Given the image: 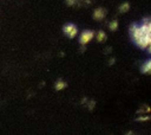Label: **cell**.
I'll list each match as a JSON object with an SVG mask.
<instances>
[{
	"label": "cell",
	"instance_id": "277c9868",
	"mask_svg": "<svg viewBox=\"0 0 151 135\" xmlns=\"http://www.w3.org/2000/svg\"><path fill=\"white\" fill-rule=\"evenodd\" d=\"M105 17H106V9H105V8L98 7V8H96V9L93 11V19H94V20L100 21V20H103Z\"/></svg>",
	"mask_w": 151,
	"mask_h": 135
},
{
	"label": "cell",
	"instance_id": "3957f363",
	"mask_svg": "<svg viewBox=\"0 0 151 135\" xmlns=\"http://www.w3.org/2000/svg\"><path fill=\"white\" fill-rule=\"evenodd\" d=\"M63 31H64V33H65L70 39H73V38L78 34V28H77V26H76L74 24H66V25H64Z\"/></svg>",
	"mask_w": 151,
	"mask_h": 135
},
{
	"label": "cell",
	"instance_id": "7c38bea8",
	"mask_svg": "<svg viewBox=\"0 0 151 135\" xmlns=\"http://www.w3.org/2000/svg\"><path fill=\"white\" fill-rule=\"evenodd\" d=\"M65 1H66V4H67L68 6H74L76 4H78V5H79L81 0H65Z\"/></svg>",
	"mask_w": 151,
	"mask_h": 135
},
{
	"label": "cell",
	"instance_id": "5b68a950",
	"mask_svg": "<svg viewBox=\"0 0 151 135\" xmlns=\"http://www.w3.org/2000/svg\"><path fill=\"white\" fill-rule=\"evenodd\" d=\"M140 71L144 75H151V59H147L142 66H140Z\"/></svg>",
	"mask_w": 151,
	"mask_h": 135
},
{
	"label": "cell",
	"instance_id": "8992f818",
	"mask_svg": "<svg viewBox=\"0 0 151 135\" xmlns=\"http://www.w3.org/2000/svg\"><path fill=\"white\" fill-rule=\"evenodd\" d=\"M66 86H67V83L64 82L63 79H58V81L55 82V84H54V89H55L57 91H60V90L65 89Z\"/></svg>",
	"mask_w": 151,
	"mask_h": 135
},
{
	"label": "cell",
	"instance_id": "8fae6325",
	"mask_svg": "<svg viewBox=\"0 0 151 135\" xmlns=\"http://www.w3.org/2000/svg\"><path fill=\"white\" fill-rule=\"evenodd\" d=\"M149 120H151V116H150V115L138 116V117L136 118V121H138V122H146V121H149Z\"/></svg>",
	"mask_w": 151,
	"mask_h": 135
},
{
	"label": "cell",
	"instance_id": "7a4b0ae2",
	"mask_svg": "<svg viewBox=\"0 0 151 135\" xmlns=\"http://www.w3.org/2000/svg\"><path fill=\"white\" fill-rule=\"evenodd\" d=\"M94 32L91 31V30H86V31H83L79 36V43L81 46H85L86 44H88L93 38H94Z\"/></svg>",
	"mask_w": 151,
	"mask_h": 135
},
{
	"label": "cell",
	"instance_id": "9c48e42d",
	"mask_svg": "<svg viewBox=\"0 0 151 135\" xmlns=\"http://www.w3.org/2000/svg\"><path fill=\"white\" fill-rule=\"evenodd\" d=\"M142 25L151 33V18H146V19H144L143 20V22H142Z\"/></svg>",
	"mask_w": 151,
	"mask_h": 135
},
{
	"label": "cell",
	"instance_id": "5bb4252c",
	"mask_svg": "<svg viewBox=\"0 0 151 135\" xmlns=\"http://www.w3.org/2000/svg\"><path fill=\"white\" fill-rule=\"evenodd\" d=\"M114 62H116V60H114V58H111V59L109 60V64H110V65H112V64H114Z\"/></svg>",
	"mask_w": 151,
	"mask_h": 135
},
{
	"label": "cell",
	"instance_id": "30bf717a",
	"mask_svg": "<svg viewBox=\"0 0 151 135\" xmlns=\"http://www.w3.org/2000/svg\"><path fill=\"white\" fill-rule=\"evenodd\" d=\"M109 28L111 30V31H116L117 28H118V20H111L110 22H109Z\"/></svg>",
	"mask_w": 151,
	"mask_h": 135
},
{
	"label": "cell",
	"instance_id": "52a82bcc",
	"mask_svg": "<svg viewBox=\"0 0 151 135\" xmlns=\"http://www.w3.org/2000/svg\"><path fill=\"white\" fill-rule=\"evenodd\" d=\"M130 2H127V1H125V2H123V4H120V6H119V12L120 13H126V12H129L130 11Z\"/></svg>",
	"mask_w": 151,
	"mask_h": 135
},
{
	"label": "cell",
	"instance_id": "ba28073f",
	"mask_svg": "<svg viewBox=\"0 0 151 135\" xmlns=\"http://www.w3.org/2000/svg\"><path fill=\"white\" fill-rule=\"evenodd\" d=\"M94 36H96V38H97V40H98L99 43L106 40V33H105L104 31H98L97 34H94Z\"/></svg>",
	"mask_w": 151,
	"mask_h": 135
},
{
	"label": "cell",
	"instance_id": "9a60e30c",
	"mask_svg": "<svg viewBox=\"0 0 151 135\" xmlns=\"http://www.w3.org/2000/svg\"><path fill=\"white\" fill-rule=\"evenodd\" d=\"M146 49H147V51H149V53L151 54V44H150V45H149V46H147Z\"/></svg>",
	"mask_w": 151,
	"mask_h": 135
},
{
	"label": "cell",
	"instance_id": "6da1fadb",
	"mask_svg": "<svg viewBox=\"0 0 151 135\" xmlns=\"http://www.w3.org/2000/svg\"><path fill=\"white\" fill-rule=\"evenodd\" d=\"M130 36L139 49H146L151 44V33L142 24H132L130 27Z\"/></svg>",
	"mask_w": 151,
	"mask_h": 135
},
{
	"label": "cell",
	"instance_id": "4fadbf2b",
	"mask_svg": "<svg viewBox=\"0 0 151 135\" xmlns=\"http://www.w3.org/2000/svg\"><path fill=\"white\" fill-rule=\"evenodd\" d=\"M94 105H96V102H94V101H91V102H90V105H88V109H90V110H92Z\"/></svg>",
	"mask_w": 151,
	"mask_h": 135
}]
</instances>
